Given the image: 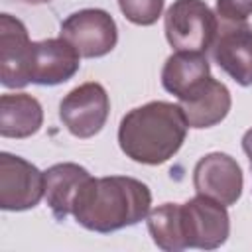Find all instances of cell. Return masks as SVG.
<instances>
[{
  "label": "cell",
  "instance_id": "6da1fadb",
  "mask_svg": "<svg viewBox=\"0 0 252 252\" xmlns=\"http://www.w3.org/2000/svg\"><path fill=\"white\" fill-rule=\"evenodd\" d=\"M152 191L126 175L91 177L79 191L71 215L93 232H114L144 220L150 213Z\"/></svg>",
  "mask_w": 252,
  "mask_h": 252
},
{
  "label": "cell",
  "instance_id": "7a4b0ae2",
  "mask_svg": "<svg viewBox=\"0 0 252 252\" xmlns=\"http://www.w3.org/2000/svg\"><path fill=\"white\" fill-rule=\"evenodd\" d=\"M187 128L189 124L179 104L152 100L122 116L118 146L132 161L159 165L181 150Z\"/></svg>",
  "mask_w": 252,
  "mask_h": 252
},
{
  "label": "cell",
  "instance_id": "3957f363",
  "mask_svg": "<svg viewBox=\"0 0 252 252\" xmlns=\"http://www.w3.org/2000/svg\"><path fill=\"white\" fill-rule=\"evenodd\" d=\"M163 30L175 51L207 53L219 33V18L205 0H175L163 16Z\"/></svg>",
  "mask_w": 252,
  "mask_h": 252
},
{
  "label": "cell",
  "instance_id": "277c9868",
  "mask_svg": "<svg viewBox=\"0 0 252 252\" xmlns=\"http://www.w3.org/2000/svg\"><path fill=\"white\" fill-rule=\"evenodd\" d=\"M179 224L185 248L215 250L230 234V217L222 203L199 195L179 203Z\"/></svg>",
  "mask_w": 252,
  "mask_h": 252
},
{
  "label": "cell",
  "instance_id": "5b68a950",
  "mask_svg": "<svg viewBox=\"0 0 252 252\" xmlns=\"http://www.w3.org/2000/svg\"><path fill=\"white\" fill-rule=\"evenodd\" d=\"M59 37L67 39L81 57H104L116 47L118 28L114 18L100 8H85L61 22Z\"/></svg>",
  "mask_w": 252,
  "mask_h": 252
},
{
  "label": "cell",
  "instance_id": "8992f818",
  "mask_svg": "<svg viewBox=\"0 0 252 252\" xmlns=\"http://www.w3.org/2000/svg\"><path fill=\"white\" fill-rule=\"evenodd\" d=\"M110 98L100 83H83L59 102V118L75 138H93L108 120Z\"/></svg>",
  "mask_w": 252,
  "mask_h": 252
},
{
  "label": "cell",
  "instance_id": "52a82bcc",
  "mask_svg": "<svg viewBox=\"0 0 252 252\" xmlns=\"http://www.w3.org/2000/svg\"><path fill=\"white\" fill-rule=\"evenodd\" d=\"M45 195V171L32 161L2 152L0 154V209L28 211Z\"/></svg>",
  "mask_w": 252,
  "mask_h": 252
},
{
  "label": "cell",
  "instance_id": "ba28073f",
  "mask_svg": "<svg viewBox=\"0 0 252 252\" xmlns=\"http://www.w3.org/2000/svg\"><path fill=\"white\" fill-rule=\"evenodd\" d=\"M242 169L238 161L222 152L203 156L193 169V187L199 195L211 197L224 207L234 205L242 195Z\"/></svg>",
  "mask_w": 252,
  "mask_h": 252
},
{
  "label": "cell",
  "instance_id": "9c48e42d",
  "mask_svg": "<svg viewBox=\"0 0 252 252\" xmlns=\"http://www.w3.org/2000/svg\"><path fill=\"white\" fill-rule=\"evenodd\" d=\"M32 39L22 20L0 16V81L6 89H22L30 83Z\"/></svg>",
  "mask_w": 252,
  "mask_h": 252
},
{
  "label": "cell",
  "instance_id": "30bf717a",
  "mask_svg": "<svg viewBox=\"0 0 252 252\" xmlns=\"http://www.w3.org/2000/svg\"><path fill=\"white\" fill-rule=\"evenodd\" d=\"M81 67L79 51L63 37H49L32 43L30 83L41 87H55L71 77Z\"/></svg>",
  "mask_w": 252,
  "mask_h": 252
},
{
  "label": "cell",
  "instance_id": "8fae6325",
  "mask_svg": "<svg viewBox=\"0 0 252 252\" xmlns=\"http://www.w3.org/2000/svg\"><path fill=\"white\" fill-rule=\"evenodd\" d=\"M215 63L240 87L252 85V28L244 24H219L211 45Z\"/></svg>",
  "mask_w": 252,
  "mask_h": 252
},
{
  "label": "cell",
  "instance_id": "7c38bea8",
  "mask_svg": "<svg viewBox=\"0 0 252 252\" xmlns=\"http://www.w3.org/2000/svg\"><path fill=\"white\" fill-rule=\"evenodd\" d=\"M211 77V65L205 53L175 51L161 69V85L177 100H187Z\"/></svg>",
  "mask_w": 252,
  "mask_h": 252
},
{
  "label": "cell",
  "instance_id": "4fadbf2b",
  "mask_svg": "<svg viewBox=\"0 0 252 252\" xmlns=\"http://www.w3.org/2000/svg\"><path fill=\"white\" fill-rule=\"evenodd\" d=\"M179 106L189 128L201 130L222 122L232 106V98L224 83L209 77L197 93H193L187 100H179Z\"/></svg>",
  "mask_w": 252,
  "mask_h": 252
},
{
  "label": "cell",
  "instance_id": "5bb4252c",
  "mask_svg": "<svg viewBox=\"0 0 252 252\" xmlns=\"http://www.w3.org/2000/svg\"><path fill=\"white\" fill-rule=\"evenodd\" d=\"M93 175L79 163L63 161L45 169V201L57 220L71 215L81 187Z\"/></svg>",
  "mask_w": 252,
  "mask_h": 252
},
{
  "label": "cell",
  "instance_id": "9a60e30c",
  "mask_svg": "<svg viewBox=\"0 0 252 252\" xmlns=\"http://www.w3.org/2000/svg\"><path fill=\"white\" fill-rule=\"evenodd\" d=\"M43 124V108L39 100L28 93L0 96V134L4 138H30Z\"/></svg>",
  "mask_w": 252,
  "mask_h": 252
},
{
  "label": "cell",
  "instance_id": "2e32d148",
  "mask_svg": "<svg viewBox=\"0 0 252 252\" xmlns=\"http://www.w3.org/2000/svg\"><path fill=\"white\" fill-rule=\"evenodd\" d=\"M148 230L158 248L165 252L185 250L179 224V203H163L148 213Z\"/></svg>",
  "mask_w": 252,
  "mask_h": 252
},
{
  "label": "cell",
  "instance_id": "e0dca14e",
  "mask_svg": "<svg viewBox=\"0 0 252 252\" xmlns=\"http://www.w3.org/2000/svg\"><path fill=\"white\" fill-rule=\"evenodd\" d=\"M165 0H118L124 18L136 26H152L163 12Z\"/></svg>",
  "mask_w": 252,
  "mask_h": 252
},
{
  "label": "cell",
  "instance_id": "ac0fdd59",
  "mask_svg": "<svg viewBox=\"0 0 252 252\" xmlns=\"http://www.w3.org/2000/svg\"><path fill=\"white\" fill-rule=\"evenodd\" d=\"M219 24H244L252 16V0H217Z\"/></svg>",
  "mask_w": 252,
  "mask_h": 252
},
{
  "label": "cell",
  "instance_id": "d6986e66",
  "mask_svg": "<svg viewBox=\"0 0 252 252\" xmlns=\"http://www.w3.org/2000/svg\"><path fill=\"white\" fill-rule=\"evenodd\" d=\"M242 150L248 156V161H250V167H252V128L246 130L244 136H242Z\"/></svg>",
  "mask_w": 252,
  "mask_h": 252
},
{
  "label": "cell",
  "instance_id": "ffe728a7",
  "mask_svg": "<svg viewBox=\"0 0 252 252\" xmlns=\"http://www.w3.org/2000/svg\"><path fill=\"white\" fill-rule=\"evenodd\" d=\"M20 2H24V4H47L51 0H20Z\"/></svg>",
  "mask_w": 252,
  "mask_h": 252
}]
</instances>
